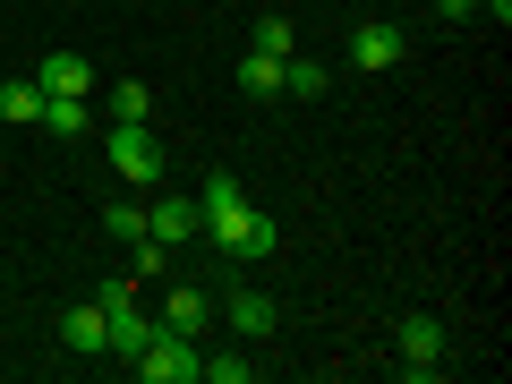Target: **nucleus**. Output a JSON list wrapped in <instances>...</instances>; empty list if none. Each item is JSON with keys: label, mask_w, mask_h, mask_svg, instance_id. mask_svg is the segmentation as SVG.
<instances>
[{"label": "nucleus", "mask_w": 512, "mask_h": 384, "mask_svg": "<svg viewBox=\"0 0 512 384\" xmlns=\"http://www.w3.org/2000/svg\"><path fill=\"white\" fill-rule=\"evenodd\" d=\"M128 367H137L146 384H197L205 350H197V333H171V325H154V333H146V350H137Z\"/></svg>", "instance_id": "nucleus-1"}, {"label": "nucleus", "mask_w": 512, "mask_h": 384, "mask_svg": "<svg viewBox=\"0 0 512 384\" xmlns=\"http://www.w3.org/2000/svg\"><path fill=\"white\" fill-rule=\"evenodd\" d=\"M205 231H214V239H222L231 256H248V265H256V256H274V248H282L274 214H256L248 197H239V205H222V214H205Z\"/></svg>", "instance_id": "nucleus-2"}, {"label": "nucleus", "mask_w": 512, "mask_h": 384, "mask_svg": "<svg viewBox=\"0 0 512 384\" xmlns=\"http://www.w3.org/2000/svg\"><path fill=\"white\" fill-rule=\"evenodd\" d=\"M111 171H120L128 188H154L163 146H154V128H146V120H111Z\"/></svg>", "instance_id": "nucleus-3"}, {"label": "nucleus", "mask_w": 512, "mask_h": 384, "mask_svg": "<svg viewBox=\"0 0 512 384\" xmlns=\"http://www.w3.org/2000/svg\"><path fill=\"white\" fill-rule=\"evenodd\" d=\"M393 350H402V376H410V384L444 376V325H436V316H402V333H393Z\"/></svg>", "instance_id": "nucleus-4"}, {"label": "nucleus", "mask_w": 512, "mask_h": 384, "mask_svg": "<svg viewBox=\"0 0 512 384\" xmlns=\"http://www.w3.org/2000/svg\"><path fill=\"white\" fill-rule=\"evenodd\" d=\"M350 60H359V69H402L410 60V35L393 18H367V26H350Z\"/></svg>", "instance_id": "nucleus-5"}, {"label": "nucleus", "mask_w": 512, "mask_h": 384, "mask_svg": "<svg viewBox=\"0 0 512 384\" xmlns=\"http://www.w3.org/2000/svg\"><path fill=\"white\" fill-rule=\"evenodd\" d=\"M35 86H43V94H86V86H94V69H86V52H43Z\"/></svg>", "instance_id": "nucleus-6"}, {"label": "nucleus", "mask_w": 512, "mask_h": 384, "mask_svg": "<svg viewBox=\"0 0 512 384\" xmlns=\"http://www.w3.org/2000/svg\"><path fill=\"white\" fill-rule=\"evenodd\" d=\"M60 342H69V350H86V359H103V342H111L103 299H94V308H69V316H60Z\"/></svg>", "instance_id": "nucleus-7"}, {"label": "nucleus", "mask_w": 512, "mask_h": 384, "mask_svg": "<svg viewBox=\"0 0 512 384\" xmlns=\"http://www.w3.org/2000/svg\"><path fill=\"white\" fill-rule=\"evenodd\" d=\"M188 231H205V222H197V205H188V197H163V205L146 214V239H163V248H180Z\"/></svg>", "instance_id": "nucleus-8"}, {"label": "nucleus", "mask_w": 512, "mask_h": 384, "mask_svg": "<svg viewBox=\"0 0 512 384\" xmlns=\"http://www.w3.org/2000/svg\"><path fill=\"white\" fill-rule=\"evenodd\" d=\"M163 325L171 333H205V325H214V299H205V291H163Z\"/></svg>", "instance_id": "nucleus-9"}, {"label": "nucleus", "mask_w": 512, "mask_h": 384, "mask_svg": "<svg viewBox=\"0 0 512 384\" xmlns=\"http://www.w3.org/2000/svg\"><path fill=\"white\" fill-rule=\"evenodd\" d=\"M231 325L248 333V342H265V333L282 325V308H274V299H265V291H239V299H231Z\"/></svg>", "instance_id": "nucleus-10"}, {"label": "nucleus", "mask_w": 512, "mask_h": 384, "mask_svg": "<svg viewBox=\"0 0 512 384\" xmlns=\"http://www.w3.org/2000/svg\"><path fill=\"white\" fill-rule=\"evenodd\" d=\"M43 128L52 137H86V94H43Z\"/></svg>", "instance_id": "nucleus-11"}, {"label": "nucleus", "mask_w": 512, "mask_h": 384, "mask_svg": "<svg viewBox=\"0 0 512 384\" xmlns=\"http://www.w3.org/2000/svg\"><path fill=\"white\" fill-rule=\"evenodd\" d=\"M282 94H299V103H316V94H333V77L316 69V60H299V52H291V60H282Z\"/></svg>", "instance_id": "nucleus-12"}, {"label": "nucleus", "mask_w": 512, "mask_h": 384, "mask_svg": "<svg viewBox=\"0 0 512 384\" xmlns=\"http://www.w3.org/2000/svg\"><path fill=\"white\" fill-rule=\"evenodd\" d=\"M111 120H154V86L120 77V86H111Z\"/></svg>", "instance_id": "nucleus-13"}, {"label": "nucleus", "mask_w": 512, "mask_h": 384, "mask_svg": "<svg viewBox=\"0 0 512 384\" xmlns=\"http://www.w3.org/2000/svg\"><path fill=\"white\" fill-rule=\"evenodd\" d=\"M0 120H43V86H35V77H26V86H0Z\"/></svg>", "instance_id": "nucleus-14"}, {"label": "nucleus", "mask_w": 512, "mask_h": 384, "mask_svg": "<svg viewBox=\"0 0 512 384\" xmlns=\"http://www.w3.org/2000/svg\"><path fill=\"white\" fill-rule=\"evenodd\" d=\"M239 86H248V94H282V60L274 52H248V60H239Z\"/></svg>", "instance_id": "nucleus-15"}, {"label": "nucleus", "mask_w": 512, "mask_h": 384, "mask_svg": "<svg viewBox=\"0 0 512 384\" xmlns=\"http://www.w3.org/2000/svg\"><path fill=\"white\" fill-rule=\"evenodd\" d=\"M436 18H512V0H436Z\"/></svg>", "instance_id": "nucleus-16"}, {"label": "nucleus", "mask_w": 512, "mask_h": 384, "mask_svg": "<svg viewBox=\"0 0 512 384\" xmlns=\"http://www.w3.org/2000/svg\"><path fill=\"white\" fill-rule=\"evenodd\" d=\"M248 52H274V60H291V18H256V43Z\"/></svg>", "instance_id": "nucleus-17"}, {"label": "nucleus", "mask_w": 512, "mask_h": 384, "mask_svg": "<svg viewBox=\"0 0 512 384\" xmlns=\"http://www.w3.org/2000/svg\"><path fill=\"white\" fill-rule=\"evenodd\" d=\"M256 376V359H205L197 367V384H248Z\"/></svg>", "instance_id": "nucleus-18"}, {"label": "nucleus", "mask_w": 512, "mask_h": 384, "mask_svg": "<svg viewBox=\"0 0 512 384\" xmlns=\"http://www.w3.org/2000/svg\"><path fill=\"white\" fill-rule=\"evenodd\" d=\"M111 231H120V239H146V205H137V197H120V205H111Z\"/></svg>", "instance_id": "nucleus-19"}, {"label": "nucleus", "mask_w": 512, "mask_h": 384, "mask_svg": "<svg viewBox=\"0 0 512 384\" xmlns=\"http://www.w3.org/2000/svg\"><path fill=\"white\" fill-rule=\"evenodd\" d=\"M163 256H171L163 239H137V282H154V274H163Z\"/></svg>", "instance_id": "nucleus-20"}]
</instances>
